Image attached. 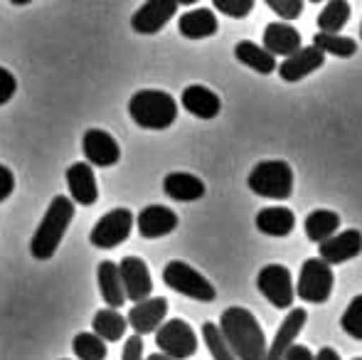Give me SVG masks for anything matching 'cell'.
<instances>
[{"instance_id": "1", "label": "cell", "mask_w": 362, "mask_h": 360, "mask_svg": "<svg viewBox=\"0 0 362 360\" xmlns=\"http://www.w3.org/2000/svg\"><path fill=\"white\" fill-rule=\"evenodd\" d=\"M227 348L237 360H262L267 353V336L257 316L242 306H229L222 311L217 323Z\"/></svg>"}, {"instance_id": "2", "label": "cell", "mask_w": 362, "mask_h": 360, "mask_svg": "<svg viewBox=\"0 0 362 360\" xmlns=\"http://www.w3.org/2000/svg\"><path fill=\"white\" fill-rule=\"evenodd\" d=\"M74 220V202L67 195H54L49 202L47 212H45L42 222L37 225L30 242V255L37 262H47L57 255L59 242L67 235L69 225Z\"/></svg>"}, {"instance_id": "3", "label": "cell", "mask_w": 362, "mask_h": 360, "mask_svg": "<svg viewBox=\"0 0 362 360\" xmlns=\"http://www.w3.org/2000/svg\"><path fill=\"white\" fill-rule=\"evenodd\" d=\"M129 114L136 126L148 131H163L175 124L177 101L168 91L160 89H141L131 96Z\"/></svg>"}, {"instance_id": "4", "label": "cell", "mask_w": 362, "mask_h": 360, "mask_svg": "<svg viewBox=\"0 0 362 360\" xmlns=\"http://www.w3.org/2000/svg\"><path fill=\"white\" fill-rule=\"evenodd\" d=\"M249 190L269 200H288L293 195V170L286 161H262L252 168Z\"/></svg>"}, {"instance_id": "5", "label": "cell", "mask_w": 362, "mask_h": 360, "mask_svg": "<svg viewBox=\"0 0 362 360\" xmlns=\"http://www.w3.org/2000/svg\"><path fill=\"white\" fill-rule=\"evenodd\" d=\"M335 274L330 269L328 262H323L320 257H308L300 265L298 284L296 286V296L305 303H325L333 294Z\"/></svg>"}, {"instance_id": "6", "label": "cell", "mask_w": 362, "mask_h": 360, "mask_svg": "<svg viewBox=\"0 0 362 360\" xmlns=\"http://www.w3.org/2000/svg\"><path fill=\"white\" fill-rule=\"evenodd\" d=\"M163 281L173 289V291L182 294L187 298H195L200 303H212L217 298V291L205 277L197 269H192L190 265L180 260H173L163 269Z\"/></svg>"}, {"instance_id": "7", "label": "cell", "mask_w": 362, "mask_h": 360, "mask_svg": "<svg viewBox=\"0 0 362 360\" xmlns=\"http://www.w3.org/2000/svg\"><path fill=\"white\" fill-rule=\"evenodd\" d=\"M156 346L173 360H187L197 353V333L182 318L163 321L156 331Z\"/></svg>"}, {"instance_id": "8", "label": "cell", "mask_w": 362, "mask_h": 360, "mask_svg": "<svg viewBox=\"0 0 362 360\" xmlns=\"http://www.w3.org/2000/svg\"><path fill=\"white\" fill-rule=\"evenodd\" d=\"M134 212L129 207H116V210L106 212L104 217L96 220V225L89 232V242L99 250H114L121 242L129 240L131 230H134Z\"/></svg>"}, {"instance_id": "9", "label": "cell", "mask_w": 362, "mask_h": 360, "mask_svg": "<svg viewBox=\"0 0 362 360\" xmlns=\"http://www.w3.org/2000/svg\"><path fill=\"white\" fill-rule=\"evenodd\" d=\"M257 286L262 296L276 308H291L296 298V286L291 269L284 265H267L257 274Z\"/></svg>"}, {"instance_id": "10", "label": "cell", "mask_w": 362, "mask_h": 360, "mask_svg": "<svg viewBox=\"0 0 362 360\" xmlns=\"http://www.w3.org/2000/svg\"><path fill=\"white\" fill-rule=\"evenodd\" d=\"M177 0H146L134 15H131V28L139 35H156L175 18Z\"/></svg>"}, {"instance_id": "11", "label": "cell", "mask_w": 362, "mask_h": 360, "mask_svg": "<svg viewBox=\"0 0 362 360\" xmlns=\"http://www.w3.org/2000/svg\"><path fill=\"white\" fill-rule=\"evenodd\" d=\"M81 151L86 156V163L96 168H111L121 161V146L109 131L89 129L81 139Z\"/></svg>"}, {"instance_id": "12", "label": "cell", "mask_w": 362, "mask_h": 360, "mask_svg": "<svg viewBox=\"0 0 362 360\" xmlns=\"http://www.w3.org/2000/svg\"><path fill=\"white\" fill-rule=\"evenodd\" d=\"M119 277L124 284V294L129 301H144L153 291V279L148 265L141 257H124L119 262Z\"/></svg>"}, {"instance_id": "13", "label": "cell", "mask_w": 362, "mask_h": 360, "mask_svg": "<svg viewBox=\"0 0 362 360\" xmlns=\"http://www.w3.org/2000/svg\"><path fill=\"white\" fill-rule=\"evenodd\" d=\"M168 316V298L163 296H148L144 301H136V306L129 311L126 323L134 328L139 336H148L156 333L158 326L165 321Z\"/></svg>"}, {"instance_id": "14", "label": "cell", "mask_w": 362, "mask_h": 360, "mask_svg": "<svg viewBox=\"0 0 362 360\" xmlns=\"http://www.w3.org/2000/svg\"><path fill=\"white\" fill-rule=\"evenodd\" d=\"M362 255V232L360 230H345L335 232L333 237L318 242V257L328 265H343L348 260H355Z\"/></svg>"}, {"instance_id": "15", "label": "cell", "mask_w": 362, "mask_h": 360, "mask_svg": "<svg viewBox=\"0 0 362 360\" xmlns=\"http://www.w3.org/2000/svg\"><path fill=\"white\" fill-rule=\"evenodd\" d=\"M323 64H325V54L315 45H310V47H298L293 54H288L281 64H276V69L284 82H300V79L313 74Z\"/></svg>"}, {"instance_id": "16", "label": "cell", "mask_w": 362, "mask_h": 360, "mask_svg": "<svg viewBox=\"0 0 362 360\" xmlns=\"http://www.w3.org/2000/svg\"><path fill=\"white\" fill-rule=\"evenodd\" d=\"M136 225H139L141 237H146V240H158V237H165V235H170V232H175L180 220H177L175 210H170V207L148 205L139 212Z\"/></svg>"}, {"instance_id": "17", "label": "cell", "mask_w": 362, "mask_h": 360, "mask_svg": "<svg viewBox=\"0 0 362 360\" xmlns=\"http://www.w3.org/2000/svg\"><path fill=\"white\" fill-rule=\"evenodd\" d=\"M67 187L74 205L91 207L99 200V185H96L94 168L89 163H72L67 168Z\"/></svg>"}, {"instance_id": "18", "label": "cell", "mask_w": 362, "mask_h": 360, "mask_svg": "<svg viewBox=\"0 0 362 360\" xmlns=\"http://www.w3.org/2000/svg\"><path fill=\"white\" fill-rule=\"evenodd\" d=\"M305 321H308V316H305V308H288V316L281 321L276 336H274V341L267 346V353H264L262 360H281L284 353L288 351L291 343H296L298 333L303 331Z\"/></svg>"}, {"instance_id": "19", "label": "cell", "mask_w": 362, "mask_h": 360, "mask_svg": "<svg viewBox=\"0 0 362 360\" xmlns=\"http://www.w3.org/2000/svg\"><path fill=\"white\" fill-rule=\"evenodd\" d=\"M180 104L185 106L187 114L197 116V119H215L222 111V99L212 89L202 87V84H190V87L182 89Z\"/></svg>"}, {"instance_id": "20", "label": "cell", "mask_w": 362, "mask_h": 360, "mask_svg": "<svg viewBox=\"0 0 362 360\" xmlns=\"http://www.w3.org/2000/svg\"><path fill=\"white\" fill-rule=\"evenodd\" d=\"M262 47H267L274 57H288V54H293L296 50L303 47V45H300L298 30H296L293 25H288L286 20H279V23H269L267 28H264Z\"/></svg>"}, {"instance_id": "21", "label": "cell", "mask_w": 362, "mask_h": 360, "mask_svg": "<svg viewBox=\"0 0 362 360\" xmlns=\"http://www.w3.org/2000/svg\"><path fill=\"white\" fill-rule=\"evenodd\" d=\"M163 192H165L170 200L177 202H195L200 197H205L207 187L197 175L192 173H168L165 180H163Z\"/></svg>"}, {"instance_id": "22", "label": "cell", "mask_w": 362, "mask_h": 360, "mask_svg": "<svg viewBox=\"0 0 362 360\" xmlns=\"http://www.w3.org/2000/svg\"><path fill=\"white\" fill-rule=\"evenodd\" d=\"M177 30H180V35L187 40H205L217 33L219 23L210 8H197V10H187L185 15H180Z\"/></svg>"}, {"instance_id": "23", "label": "cell", "mask_w": 362, "mask_h": 360, "mask_svg": "<svg viewBox=\"0 0 362 360\" xmlns=\"http://www.w3.org/2000/svg\"><path fill=\"white\" fill-rule=\"evenodd\" d=\"M257 230L262 235H269V237H288L296 227V215L293 210L288 207H264V210L257 212V220H254Z\"/></svg>"}, {"instance_id": "24", "label": "cell", "mask_w": 362, "mask_h": 360, "mask_svg": "<svg viewBox=\"0 0 362 360\" xmlns=\"http://www.w3.org/2000/svg\"><path fill=\"white\" fill-rule=\"evenodd\" d=\"M96 281H99V291L104 298L106 306L119 308L126 303V294H124V284L119 277V265L116 262H101L99 269H96Z\"/></svg>"}, {"instance_id": "25", "label": "cell", "mask_w": 362, "mask_h": 360, "mask_svg": "<svg viewBox=\"0 0 362 360\" xmlns=\"http://www.w3.org/2000/svg\"><path fill=\"white\" fill-rule=\"evenodd\" d=\"M234 57L259 74L276 72V59H274V54L269 52L267 47H262V45L252 42V40H242V42H237V47H234Z\"/></svg>"}, {"instance_id": "26", "label": "cell", "mask_w": 362, "mask_h": 360, "mask_svg": "<svg viewBox=\"0 0 362 360\" xmlns=\"http://www.w3.org/2000/svg\"><path fill=\"white\" fill-rule=\"evenodd\" d=\"M303 230L310 242H323L340 230V215L333 210H315L305 217Z\"/></svg>"}, {"instance_id": "27", "label": "cell", "mask_w": 362, "mask_h": 360, "mask_svg": "<svg viewBox=\"0 0 362 360\" xmlns=\"http://www.w3.org/2000/svg\"><path fill=\"white\" fill-rule=\"evenodd\" d=\"M91 328H94L96 336L104 338V341H121L124 333H126V328H129V323H126V316H121L116 308L106 306V308H101V311L94 313Z\"/></svg>"}, {"instance_id": "28", "label": "cell", "mask_w": 362, "mask_h": 360, "mask_svg": "<svg viewBox=\"0 0 362 360\" xmlns=\"http://www.w3.org/2000/svg\"><path fill=\"white\" fill-rule=\"evenodd\" d=\"M313 45L323 54H333V57H340V59H348L358 52V42L340 33H318L313 37Z\"/></svg>"}, {"instance_id": "29", "label": "cell", "mask_w": 362, "mask_h": 360, "mask_svg": "<svg viewBox=\"0 0 362 360\" xmlns=\"http://www.w3.org/2000/svg\"><path fill=\"white\" fill-rule=\"evenodd\" d=\"M350 20V3L348 0H328L318 15L320 33H340Z\"/></svg>"}, {"instance_id": "30", "label": "cell", "mask_w": 362, "mask_h": 360, "mask_svg": "<svg viewBox=\"0 0 362 360\" xmlns=\"http://www.w3.org/2000/svg\"><path fill=\"white\" fill-rule=\"evenodd\" d=\"M72 351L76 360H106V356H109L106 341L96 333H76L72 341Z\"/></svg>"}, {"instance_id": "31", "label": "cell", "mask_w": 362, "mask_h": 360, "mask_svg": "<svg viewBox=\"0 0 362 360\" xmlns=\"http://www.w3.org/2000/svg\"><path fill=\"white\" fill-rule=\"evenodd\" d=\"M202 338H205L207 351H210V356L215 360H237V358H234V353L227 348V343H224L217 323H210V321L202 323Z\"/></svg>"}, {"instance_id": "32", "label": "cell", "mask_w": 362, "mask_h": 360, "mask_svg": "<svg viewBox=\"0 0 362 360\" xmlns=\"http://www.w3.org/2000/svg\"><path fill=\"white\" fill-rule=\"evenodd\" d=\"M340 326H343V331L348 333L350 338L362 341V294H358V296L348 303L343 318H340Z\"/></svg>"}, {"instance_id": "33", "label": "cell", "mask_w": 362, "mask_h": 360, "mask_svg": "<svg viewBox=\"0 0 362 360\" xmlns=\"http://www.w3.org/2000/svg\"><path fill=\"white\" fill-rule=\"evenodd\" d=\"M217 13L227 15V18H247L254 10V0H212Z\"/></svg>"}, {"instance_id": "34", "label": "cell", "mask_w": 362, "mask_h": 360, "mask_svg": "<svg viewBox=\"0 0 362 360\" xmlns=\"http://www.w3.org/2000/svg\"><path fill=\"white\" fill-rule=\"evenodd\" d=\"M281 20H296L303 13V0H264Z\"/></svg>"}, {"instance_id": "35", "label": "cell", "mask_w": 362, "mask_h": 360, "mask_svg": "<svg viewBox=\"0 0 362 360\" xmlns=\"http://www.w3.org/2000/svg\"><path fill=\"white\" fill-rule=\"evenodd\" d=\"M15 91H18V79H15V74L10 72V69L0 67V106L8 104L15 96Z\"/></svg>"}, {"instance_id": "36", "label": "cell", "mask_w": 362, "mask_h": 360, "mask_svg": "<svg viewBox=\"0 0 362 360\" xmlns=\"http://www.w3.org/2000/svg\"><path fill=\"white\" fill-rule=\"evenodd\" d=\"M121 360H144V336L134 333L131 338H126L124 351H121Z\"/></svg>"}, {"instance_id": "37", "label": "cell", "mask_w": 362, "mask_h": 360, "mask_svg": "<svg viewBox=\"0 0 362 360\" xmlns=\"http://www.w3.org/2000/svg\"><path fill=\"white\" fill-rule=\"evenodd\" d=\"M15 190V175L8 166L0 163V202H5Z\"/></svg>"}, {"instance_id": "38", "label": "cell", "mask_w": 362, "mask_h": 360, "mask_svg": "<svg viewBox=\"0 0 362 360\" xmlns=\"http://www.w3.org/2000/svg\"><path fill=\"white\" fill-rule=\"evenodd\" d=\"M281 360H313V353H310L305 346H300V343H291Z\"/></svg>"}, {"instance_id": "39", "label": "cell", "mask_w": 362, "mask_h": 360, "mask_svg": "<svg viewBox=\"0 0 362 360\" xmlns=\"http://www.w3.org/2000/svg\"><path fill=\"white\" fill-rule=\"evenodd\" d=\"M313 360H343V358H340V353L335 351V348H328V346H325V348H320V351L315 353Z\"/></svg>"}, {"instance_id": "40", "label": "cell", "mask_w": 362, "mask_h": 360, "mask_svg": "<svg viewBox=\"0 0 362 360\" xmlns=\"http://www.w3.org/2000/svg\"><path fill=\"white\" fill-rule=\"evenodd\" d=\"M146 360H173V358H168L165 353H160V351H158V353H153V356H148Z\"/></svg>"}, {"instance_id": "41", "label": "cell", "mask_w": 362, "mask_h": 360, "mask_svg": "<svg viewBox=\"0 0 362 360\" xmlns=\"http://www.w3.org/2000/svg\"><path fill=\"white\" fill-rule=\"evenodd\" d=\"M200 3V0H177V5H195Z\"/></svg>"}, {"instance_id": "42", "label": "cell", "mask_w": 362, "mask_h": 360, "mask_svg": "<svg viewBox=\"0 0 362 360\" xmlns=\"http://www.w3.org/2000/svg\"><path fill=\"white\" fill-rule=\"evenodd\" d=\"M10 3H13V5H30L33 0H10Z\"/></svg>"}, {"instance_id": "43", "label": "cell", "mask_w": 362, "mask_h": 360, "mask_svg": "<svg viewBox=\"0 0 362 360\" xmlns=\"http://www.w3.org/2000/svg\"><path fill=\"white\" fill-rule=\"evenodd\" d=\"M360 37H362V23H360Z\"/></svg>"}, {"instance_id": "44", "label": "cell", "mask_w": 362, "mask_h": 360, "mask_svg": "<svg viewBox=\"0 0 362 360\" xmlns=\"http://www.w3.org/2000/svg\"><path fill=\"white\" fill-rule=\"evenodd\" d=\"M310 3H320V0H310Z\"/></svg>"}, {"instance_id": "45", "label": "cell", "mask_w": 362, "mask_h": 360, "mask_svg": "<svg viewBox=\"0 0 362 360\" xmlns=\"http://www.w3.org/2000/svg\"><path fill=\"white\" fill-rule=\"evenodd\" d=\"M353 360H362V358H353Z\"/></svg>"}, {"instance_id": "46", "label": "cell", "mask_w": 362, "mask_h": 360, "mask_svg": "<svg viewBox=\"0 0 362 360\" xmlns=\"http://www.w3.org/2000/svg\"><path fill=\"white\" fill-rule=\"evenodd\" d=\"M62 360H67V358H62Z\"/></svg>"}]
</instances>
